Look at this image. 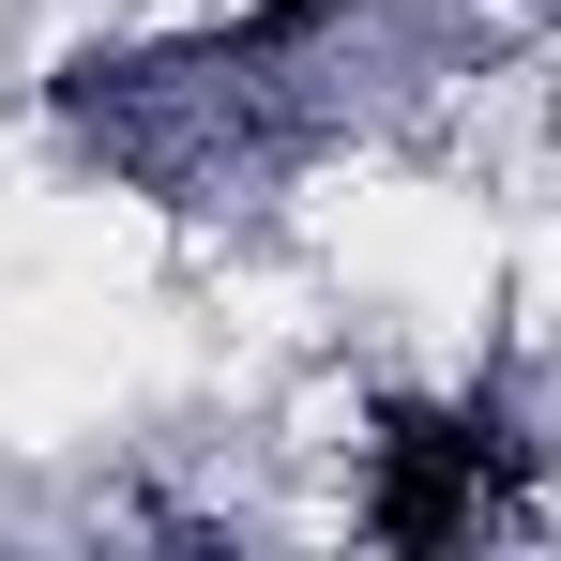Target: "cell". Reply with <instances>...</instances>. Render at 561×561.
<instances>
[{
	"instance_id": "1",
	"label": "cell",
	"mask_w": 561,
	"mask_h": 561,
	"mask_svg": "<svg viewBox=\"0 0 561 561\" xmlns=\"http://www.w3.org/2000/svg\"><path fill=\"white\" fill-rule=\"evenodd\" d=\"M365 531L379 547H470V531H547L531 440L501 410H379L365 440Z\"/></svg>"
}]
</instances>
